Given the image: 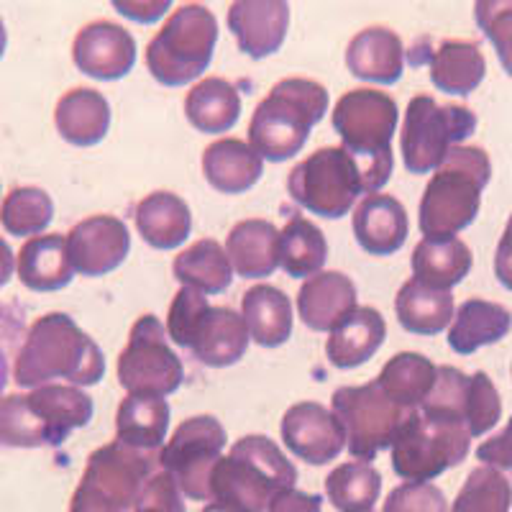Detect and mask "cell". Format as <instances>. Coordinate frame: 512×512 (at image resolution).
Segmentation results:
<instances>
[{"label": "cell", "instance_id": "cell-51", "mask_svg": "<svg viewBox=\"0 0 512 512\" xmlns=\"http://www.w3.org/2000/svg\"><path fill=\"white\" fill-rule=\"evenodd\" d=\"M16 272V254L6 239H0V287H6Z\"/></svg>", "mask_w": 512, "mask_h": 512}, {"label": "cell", "instance_id": "cell-6", "mask_svg": "<svg viewBox=\"0 0 512 512\" xmlns=\"http://www.w3.org/2000/svg\"><path fill=\"white\" fill-rule=\"evenodd\" d=\"M95 405L75 384H44L29 395L0 397V443L13 448L59 446L93 420Z\"/></svg>", "mask_w": 512, "mask_h": 512}, {"label": "cell", "instance_id": "cell-22", "mask_svg": "<svg viewBox=\"0 0 512 512\" xmlns=\"http://www.w3.org/2000/svg\"><path fill=\"white\" fill-rule=\"evenodd\" d=\"M346 67L359 80L395 85L402 77V67H405L402 39L387 26H369L349 41Z\"/></svg>", "mask_w": 512, "mask_h": 512}, {"label": "cell", "instance_id": "cell-2", "mask_svg": "<svg viewBox=\"0 0 512 512\" xmlns=\"http://www.w3.org/2000/svg\"><path fill=\"white\" fill-rule=\"evenodd\" d=\"M489 180L492 162L482 146H454L420 198L418 226L425 239H454L472 226Z\"/></svg>", "mask_w": 512, "mask_h": 512}, {"label": "cell", "instance_id": "cell-20", "mask_svg": "<svg viewBox=\"0 0 512 512\" xmlns=\"http://www.w3.org/2000/svg\"><path fill=\"white\" fill-rule=\"evenodd\" d=\"M249 328L244 315L226 305H210L192 333L190 351L205 367H231L249 349Z\"/></svg>", "mask_w": 512, "mask_h": 512}, {"label": "cell", "instance_id": "cell-49", "mask_svg": "<svg viewBox=\"0 0 512 512\" xmlns=\"http://www.w3.org/2000/svg\"><path fill=\"white\" fill-rule=\"evenodd\" d=\"M495 277L505 290L512 292V213L495 251Z\"/></svg>", "mask_w": 512, "mask_h": 512}, {"label": "cell", "instance_id": "cell-30", "mask_svg": "<svg viewBox=\"0 0 512 512\" xmlns=\"http://www.w3.org/2000/svg\"><path fill=\"white\" fill-rule=\"evenodd\" d=\"M487 75V62L477 41L446 39L431 54V82L438 93L472 95Z\"/></svg>", "mask_w": 512, "mask_h": 512}, {"label": "cell", "instance_id": "cell-50", "mask_svg": "<svg viewBox=\"0 0 512 512\" xmlns=\"http://www.w3.org/2000/svg\"><path fill=\"white\" fill-rule=\"evenodd\" d=\"M118 11L128 18H136L141 24H149V21H157L164 13V8H169V3H152V6H136V3H116Z\"/></svg>", "mask_w": 512, "mask_h": 512}, {"label": "cell", "instance_id": "cell-52", "mask_svg": "<svg viewBox=\"0 0 512 512\" xmlns=\"http://www.w3.org/2000/svg\"><path fill=\"white\" fill-rule=\"evenodd\" d=\"M200 512H241V510H236V507L226 505V502H210V505H205Z\"/></svg>", "mask_w": 512, "mask_h": 512}, {"label": "cell", "instance_id": "cell-19", "mask_svg": "<svg viewBox=\"0 0 512 512\" xmlns=\"http://www.w3.org/2000/svg\"><path fill=\"white\" fill-rule=\"evenodd\" d=\"M356 308V285L344 272H318L297 292V315L315 333H331Z\"/></svg>", "mask_w": 512, "mask_h": 512}, {"label": "cell", "instance_id": "cell-36", "mask_svg": "<svg viewBox=\"0 0 512 512\" xmlns=\"http://www.w3.org/2000/svg\"><path fill=\"white\" fill-rule=\"evenodd\" d=\"M169 415L172 410L162 397L126 395L116 413V438L141 451H157L167 441Z\"/></svg>", "mask_w": 512, "mask_h": 512}, {"label": "cell", "instance_id": "cell-13", "mask_svg": "<svg viewBox=\"0 0 512 512\" xmlns=\"http://www.w3.org/2000/svg\"><path fill=\"white\" fill-rule=\"evenodd\" d=\"M228 436L221 420L213 415H195L182 420L172 438L159 451V469L175 479L185 497L195 502L213 500L210 474L221 461Z\"/></svg>", "mask_w": 512, "mask_h": 512}, {"label": "cell", "instance_id": "cell-44", "mask_svg": "<svg viewBox=\"0 0 512 512\" xmlns=\"http://www.w3.org/2000/svg\"><path fill=\"white\" fill-rule=\"evenodd\" d=\"M208 300H205L203 292L192 290V287H180L175 297H172V305H169L167 315V333L169 338L175 341L182 349H190L192 333L198 320L203 318V313L208 310Z\"/></svg>", "mask_w": 512, "mask_h": 512}, {"label": "cell", "instance_id": "cell-43", "mask_svg": "<svg viewBox=\"0 0 512 512\" xmlns=\"http://www.w3.org/2000/svg\"><path fill=\"white\" fill-rule=\"evenodd\" d=\"M474 18L497 49L502 70L512 77V0H479L474 3Z\"/></svg>", "mask_w": 512, "mask_h": 512}, {"label": "cell", "instance_id": "cell-1", "mask_svg": "<svg viewBox=\"0 0 512 512\" xmlns=\"http://www.w3.org/2000/svg\"><path fill=\"white\" fill-rule=\"evenodd\" d=\"M105 374V356L70 315L47 313L31 323L13 364L18 387H44L54 379L93 387Z\"/></svg>", "mask_w": 512, "mask_h": 512}, {"label": "cell", "instance_id": "cell-42", "mask_svg": "<svg viewBox=\"0 0 512 512\" xmlns=\"http://www.w3.org/2000/svg\"><path fill=\"white\" fill-rule=\"evenodd\" d=\"M500 418V392H497L487 372H474L469 377V392H466V428H469L472 438H479L492 431L500 423Z\"/></svg>", "mask_w": 512, "mask_h": 512}, {"label": "cell", "instance_id": "cell-4", "mask_svg": "<svg viewBox=\"0 0 512 512\" xmlns=\"http://www.w3.org/2000/svg\"><path fill=\"white\" fill-rule=\"evenodd\" d=\"M297 469L282 448L262 433L239 438L210 474V502H226L241 512H267L285 489H295Z\"/></svg>", "mask_w": 512, "mask_h": 512}, {"label": "cell", "instance_id": "cell-28", "mask_svg": "<svg viewBox=\"0 0 512 512\" xmlns=\"http://www.w3.org/2000/svg\"><path fill=\"white\" fill-rule=\"evenodd\" d=\"M512 313L500 303H489L482 297H469L456 308L448 346L461 356L474 354L482 346H492L510 333Z\"/></svg>", "mask_w": 512, "mask_h": 512}, {"label": "cell", "instance_id": "cell-48", "mask_svg": "<svg viewBox=\"0 0 512 512\" xmlns=\"http://www.w3.org/2000/svg\"><path fill=\"white\" fill-rule=\"evenodd\" d=\"M320 495H305L300 489H285L274 497L267 512H323Z\"/></svg>", "mask_w": 512, "mask_h": 512}, {"label": "cell", "instance_id": "cell-8", "mask_svg": "<svg viewBox=\"0 0 512 512\" xmlns=\"http://www.w3.org/2000/svg\"><path fill=\"white\" fill-rule=\"evenodd\" d=\"M159 456L116 441L93 451L70 512H134L141 492L157 474Z\"/></svg>", "mask_w": 512, "mask_h": 512}, {"label": "cell", "instance_id": "cell-32", "mask_svg": "<svg viewBox=\"0 0 512 512\" xmlns=\"http://www.w3.org/2000/svg\"><path fill=\"white\" fill-rule=\"evenodd\" d=\"M472 249L461 239H423L410 256L413 280L423 282L433 290L451 292L464 277L472 272Z\"/></svg>", "mask_w": 512, "mask_h": 512}, {"label": "cell", "instance_id": "cell-53", "mask_svg": "<svg viewBox=\"0 0 512 512\" xmlns=\"http://www.w3.org/2000/svg\"><path fill=\"white\" fill-rule=\"evenodd\" d=\"M6 47H8V31H6V24H3V18H0V59H3V54H6Z\"/></svg>", "mask_w": 512, "mask_h": 512}, {"label": "cell", "instance_id": "cell-9", "mask_svg": "<svg viewBox=\"0 0 512 512\" xmlns=\"http://www.w3.org/2000/svg\"><path fill=\"white\" fill-rule=\"evenodd\" d=\"M392 469L405 482H433L469 456L472 433L464 423L410 410L392 438Z\"/></svg>", "mask_w": 512, "mask_h": 512}, {"label": "cell", "instance_id": "cell-35", "mask_svg": "<svg viewBox=\"0 0 512 512\" xmlns=\"http://www.w3.org/2000/svg\"><path fill=\"white\" fill-rule=\"evenodd\" d=\"M395 313L400 326L415 336H436L454 320L456 308L451 292L433 290L423 282L408 280L395 297Z\"/></svg>", "mask_w": 512, "mask_h": 512}, {"label": "cell", "instance_id": "cell-27", "mask_svg": "<svg viewBox=\"0 0 512 512\" xmlns=\"http://www.w3.org/2000/svg\"><path fill=\"white\" fill-rule=\"evenodd\" d=\"M136 231L152 249H177L192 231L190 205L175 192H152L136 205Z\"/></svg>", "mask_w": 512, "mask_h": 512}, {"label": "cell", "instance_id": "cell-15", "mask_svg": "<svg viewBox=\"0 0 512 512\" xmlns=\"http://www.w3.org/2000/svg\"><path fill=\"white\" fill-rule=\"evenodd\" d=\"M72 269L82 277H103L126 262L131 251L128 226L116 216H90L67 233Z\"/></svg>", "mask_w": 512, "mask_h": 512}, {"label": "cell", "instance_id": "cell-45", "mask_svg": "<svg viewBox=\"0 0 512 512\" xmlns=\"http://www.w3.org/2000/svg\"><path fill=\"white\" fill-rule=\"evenodd\" d=\"M382 512H448V502L436 484L405 482L387 495Z\"/></svg>", "mask_w": 512, "mask_h": 512}, {"label": "cell", "instance_id": "cell-24", "mask_svg": "<svg viewBox=\"0 0 512 512\" xmlns=\"http://www.w3.org/2000/svg\"><path fill=\"white\" fill-rule=\"evenodd\" d=\"M233 272L244 280H262L280 267V231L264 218H246L226 236Z\"/></svg>", "mask_w": 512, "mask_h": 512}, {"label": "cell", "instance_id": "cell-47", "mask_svg": "<svg viewBox=\"0 0 512 512\" xmlns=\"http://www.w3.org/2000/svg\"><path fill=\"white\" fill-rule=\"evenodd\" d=\"M477 459L484 466L500 469V472H510L512 469V418L507 420L497 436L487 438L482 446L477 448Z\"/></svg>", "mask_w": 512, "mask_h": 512}, {"label": "cell", "instance_id": "cell-16", "mask_svg": "<svg viewBox=\"0 0 512 512\" xmlns=\"http://www.w3.org/2000/svg\"><path fill=\"white\" fill-rule=\"evenodd\" d=\"M72 59L77 70L93 80H121L136 67V39L123 26L100 18L77 31Z\"/></svg>", "mask_w": 512, "mask_h": 512}, {"label": "cell", "instance_id": "cell-17", "mask_svg": "<svg viewBox=\"0 0 512 512\" xmlns=\"http://www.w3.org/2000/svg\"><path fill=\"white\" fill-rule=\"evenodd\" d=\"M282 441L290 448L292 456L308 461L313 466H323L338 459L346 448V433L336 415L320 402H297L287 408L282 418Z\"/></svg>", "mask_w": 512, "mask_h": 512}, {"label": "cell", "instance_id": "cell-7", "mask_svg": "<svg viewBox=\"0 0 512 512\" xmlns=\"http://www.w3.org/2000/svg\"><path fill=\"white\" fill-rule=\"evenodd\" d=\"M216 44V16L200 3H185L149 41L146 70L167 88H182L208 70Z\"/></svg>", "mask_w": 512, "mask_h": 512}, {"label": "cell", "instance_id": "cell-34", "mask_svg": "<svg viewBox=\"0 0 512 512\" xmlns=\"http://www.w3.org/2000/svg\"><path fill=\"white\" fill-rule=\"evenodd\" d=\"M438 367L428 356L415 354V351H402V354L392 356L379 372L377 384L382 392L395 402L397 408L405 413L418 410L425 402V397L431 395L433 384H436Z\"/></svg>", "mask_w": 512, "mask_h": 512}, {"label": "cell", "instance_id": "cell-29", "mask_svg": "<svg viewBox=\"0 0 512 512\" xmlns=\"http://www.w3.org/2000/svg\"><path fill=\"white\" fill-rule=\"evenodd\" d=\"M387 338V323L374 308H356L326 341V356L336 369H354L367 364Z\"/></svg>", "mask_w": 512, "mask_h": 512}, {"label": "cell", "instance_id": "cell-23", "mask_svg": "<svg viewBox=\"0 0 512 512\" xmlns=\"http://www.w3.org/2000/svg\"><path fill=\"white\" fill-rule=\"evenodd\" d=\"M16 272L21 285L31 292H57L70 285L75 269L67 251V236L47 233L26 239L16 256Z\"/></svg>", "mask_w": 512, "mask_h": 512}, {"label": "cell", "instance_id": "cell-40", "mask_svg": "<svg viewBox=\"0 0 512 512\" xmlns=\"http://www.w3.org/2000/svg\"><path fill=\"white\" fill-rule=\"evenodd\" d=\"M54 221V200L47 190L34 185L13 187L0 203V226L18 239H34Z\"/></svg>", "mask_w": 512, "mask_h": 512}, {"label": "cell", "instance_id": "cell-21", "mask_svg": "<svg viewBox=\"0 0 512 512\" xmlns=\"http://www.w3.org/2000/svg\"><path fill=\"white\" fill-rule=\"evenodd\" d=\"M354 236L359 246L372 256H390L408 241V210L392 195H367L354 210Z\"/></svg>", "mask_w": 512, "mask_h": 512}, {"label": "cell", "instance_id": "cell-18", "mask_svg": "<svg viewBox=\"0 0 512 512\" xmlns=\"http://www.w3.org/2000/svg\"><path fill=\"white\" fill-rule=\"evenodd\" d=\"M228 29L246 57L264 59L285 44L290 6L282 0H239L228 8Z\"/></svg>", "mask_w": 512, "mask_h": 512}, {"label": "cell", "instance_id": "cell-41", "mask_svg": "<svg viewBox=\"0 0 512 512\" xmlns=\"http://www.w3.org/2000/svg\"><path fill=\"white\" fill-rule=\"evenodd\" d=\"M512 482L492 466H477L469 472L456 495L451 512H510Z\"/></svg>", "mask_w": 512, "mask_h": 512}, {"label": "cell", "instance_id": "cell-39", "mask_svg": "<svg viewBox=\"0 0 512 512\" xmlns=\"http://www.w3.org/2000/svg\"><path fill=\"white\" fill-rule=\"evenodd\" d=\"M326 495L338 512H369L382 495V474L369 461H346L326 477Z\"/></svg>", "mask_w": 512, "mask_h": 512}, {"label": "cell", "instance_id": "cell-38", "mask_svg": "<svg viewBox=\"0 0 512 512\" xmlns=\"http://www.w3.org/2000/svg\"><path fill=\"white\" fill-rule=\"evenodd\" d=\"M328 259L326 233L303 216H292L280 231V267L290 277H315Z\"/></svg>", "mask_w": 512, "mask_h": 512}, {"label": "cell", "instance_id": "cell-25", "mask_svg": "<svg viewBox=\"0 0 512 512\" xmlns=\"http://www.w3.org/2000/svg\"><path fill=\"white\" fill-rule=\"evenodd\" d=\"M54 126L72 146H95L111 128V103L100 90L72 88L57 100Z\"/></svg>", "mask_w": 512, "mask_h": 512}, {"label": "cell", "instance_id": "cell-31", "mask_svg": "<svg viewBox=\"0 0 512 512\" xmlns=\"http://www.w3.org/2000/svg\"><path fill=\"white\" fill-rule=\"evenodd\" d=\"M249 336L264 349H277L292 336V300L274 285H254L241 297Z\"/></svg>", "mask_w": 512, "mask_h": 512}, {"label": "cell", "instance_id": "cell-14", "mask_svg": "<svg viewBox=\"0 0 512 512\" xmlns=\"http://www.w3.org/2000/svg\"><path fill=\"white\" fill-rule=\"evenodd\" d=\"M333 415L346 433V448L359 461H372L392 446L405 410L384 395L377 382L341 387L333 392Z\"/></svg>", "mask_w": 512, "mask_h": 512}, {"label": "cell", "instance_id": "cell-26", "mask_svg": "<svg viewBox=\"0 0 512 512\" xmlns=\"http://www.w3.org/2000/svg\"><path fill=\"white\" fill-rule=\"evenodd\" d=\"M203 175L223 195L249 192L264 175V159L241 139H218L205 146Z\"/></svg>", "mask_w": 512, "mask_h": 512}, {"label": "cell", "instance_id": "cell-46", "mask_svg": "<svg viewBox=\"0 0 512 512\" xmlns=\"http://www.w3.org/2000/svg\"><path fill=\"white\" fill-rule=\"evenodd\" d=\"M134 512H187L177 482L167 472H157L141 492Z\"/></svg>", "mask_w": 512, "mask_h": 512}, {"label": "cell", "instance_id": "cell-11", "mask_svg": "<svg viewBox=\"0 0 512 512\" xmlns=\"http://www.w3.org/2000/svg\"><path fill=\"white\" fill-rule=\"evenodd\" d=\"M287 192L313 216L331 221L349 216L356 198L367 195L359 164L344 146H323L297 162L287 175Z\"/></svg>", "mask_w": 512, "mask_h": 512}, {"label": "cell", "instance_id": "cell-37", "mask_svg": "<svg viewBox=\"0 0 512 512\" xmlns=\"http://www.w3.org/2000/svg\"><path fill=\"white\" fill-rule=\"evenodd\" d=\"M172 272L182 287H192L203 295H221L233 280L231 259L216 239H200L180 251L175 256Z\"/></svg>", "mask_w": 512, "mask_h": 512}, {"label": "cell", "instance_id": "cell-10", "mask_svg": "<svg viewBox=\"0 0 512 512\" xmlns=\"http://www.w3.org/2000/svg\"><path fill=\"white\" fill-rule=\"evenodd\" d=\"M477 131V116L466 105H441L431 95H415L408 103L400 131L405 169L413 175L436 172L448 152Z\"/></svg>", "mask_w": 512, "mask_h": 512}, {"label": "cell", "instance_id": "cell-5", "mask_svg": "<svg viewBox=\"0 0 512 512\" xmlns=\"http://www.w3.org/2000/svg\"><path fill=\"white\" fill-rule=\"evenodd\" d=\"M328 90L308 77H285L256 105L249 146L269 162H287L303 152L313 126L328 113Z\"/></svg>", "mask_w": 512, "mask_h": 512}, {"label": "cell", "instance_id": "cell-12", "mask_svg": "<svg viewBox=\"0 0 512 512\" xmlns=\"http://www.w3.org/2000/svg\"><path fill=\"white\" fill-rule=\"evenodd\" d=\"M118 382L128 395L167 397L180 390L185 367L169 346L167 328L152 313L141 315L118 356Z\"/></svg>", "mask_w": 512, "mask_h": 512}, {"label": "cell", "instance_id": "cell-33", "mask_svg": "<svg viewBox=\"0 0 512 512\" xmlns=\"http://www.w3.org/2000/svg\"><path fill=\"white\" fill-rule=\"evenodd\" d=\"M185 116L200 134H226L239 123V90L223 77H205L185 95Z\"/></svg>", "mask_w": 512, "mask_h": 512}, {"label": "cell", "instance_id": "cell-3", "mask_svg": "<svg viewBox=\"0 0 512 512\" xmlns=\"http://www.w3.org/2000/svg\"><path fill=\"white\" fill-rule=\"evenodd\" d=\"M400 111L392 95L374 88H356L333 105V131L341 146L356 159L364 177V192L377 195L392 175V139Z\"/></svg>", "mask_w": 512, "mask_h": 512}]
</instances>
